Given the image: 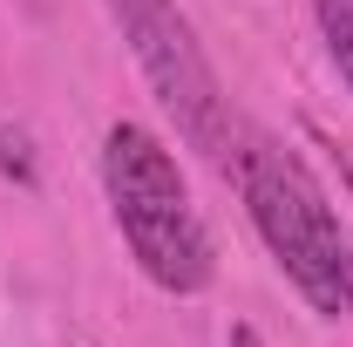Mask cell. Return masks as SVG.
Listing matches in <instances>:
<instances>
[{
	"label": "cell",
	"mask_w": 353,
	"mask_h": 347,
	"mask_svg": "<svg viewBox=\"0 0 353 347\" xmlns=\"http://www.w3.org/2000/svg\"><path fill=\"white\" fill-rule=\"evenodd\" d=\"M102 191H109L116 232L130 238L136 265L163 293L190 300L218 279V245H211L204 218L190 205V184H183V171H176V157L163 150L157 130L109 123V136H102Z\"/></svg>",
	"instance_id": "6da1fadb"
},
{
	"label": "cell",
	"mask_w": 353,
	"mask_h": 347,
	"mask_svg": "<svg viewBox=\"0 0 353 347\" xmlns=\"http://www.w3.org/2000/svg\"><path fill=\"white\" fill-rule=\"evenodd\" d=\"M231 171H238V198L259 225L265 252L279 259V272L299 286V300L312 313L340 320L353 306V252L326 205V184L306 171V157H292L272 136H238Z\"/></svg>",
	"instance_id": "7a4b0ae2"
},
{
	"label": "cell",
	"mask_w": 353,
	"mask_h": 347,
	"mask_svg": "<svg viewBox=\"0 0 353 347\" xmlns=\"http://www.w3.org/2000/svg\"><path fill=\"white\" fill-rule=\"evenodd\" d=\"M102 14L123 28L143 82L157 88V102L176 116L183 143L204 150V157H218V164H231L238 123H231V102H224V88H218V68H211V55L197 48V28L183 21V7H176V0H102Z\"/></svg>",
	"instance_id": "3957f363"
},
{
	"label": "cell",
	"mask_w": 353,
	"mask_h": 347,
	"mask_svg": "<svg viewBox=\"0 0 353 347\" xmlns=\"http://www.w3.org/2000/svg\"><path fill=\"white\" fill-rule=\"evenodd\" d=\"M312 21H319L326 62H333V68H340V82L353 88V0H312Z\"/></svg>",
	"instance_id": "277c9868"
},
{
	"label": "cell",
	"mask_w": 353,
	"mask_h": 347,
	"mask_svg": "<svg viewBox=\"0 0 353 347\" xmlns=\"http://www.w3.org/2000/svg\"><path fill=\"white\" fill-rule=\"evenodd\" d=\"M0 171L14 177V184H34V157H28V130H7V116H0Z\"/></svg>",
	"instance_id": "5b68a950"
},
{
	"label": "cell",
	"mask_w": 353,
	"mask_h": 347,
	"mask_svg": "<svg viewBox=\"0 0 353 347\" xmlns=\"http://www.w3.org/2000/svg\"><path fill=\"white\" fill-rule=\"evenodd\" d=\"M231 347H265V341L252 334V327H245V320H238V327H231Z\"/></svg>",
	"instance_id": "8992f818"
},
{
	"label": "cell",
	"mask_w": 353,
	"mask_h": 347,
	"mask_svg": "<svg viewBox=\"0 0 353 347\" xmlns=\"http://www.w3.org/2000/svg\"><path fill=\"white\" fill-rule=\"evenodd\" d=\"M347 313H353V306H347Z\"/></svg>",
	"instance_id": "52a82bcc"
}]
</instances>
